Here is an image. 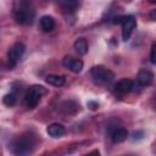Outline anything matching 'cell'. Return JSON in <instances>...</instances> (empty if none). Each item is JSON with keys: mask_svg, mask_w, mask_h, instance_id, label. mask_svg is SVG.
I'll return each instance as SVG.
<instances>
[{"mask_svg": "<svg viewBox=\"0 0 156 156\" xmlns=\"http://www.w3.org/2000/svg\"><path fill=\"white\" fill-rule=\"evenodd\" d=\"M13 16L16 22L22 26L32 24L35 17V9L32 0H16L13 5Z\"/></svg>", "mask_w": 156, "mask_h": 156, "instance_id": "cell-1", "label": "cell"}, {"mask_svg": "<svg viewBox=\"0 0 156 156\" xmlns=\"http://www.w3.org/2000/svg\"><path fill=\"white\" fill-rule=\"evenodd\" d=\"M35 147V139L30 134H23L18 136L12 145V151L15 155H29Z\"/></svg>", "mask_w": 156, "mask_h": 156, "instance_id": "cell-2", "label": "cell"}, {"mask_svg": "<svg viewBox=\"0 0 156 156\" xmlns=\"http://www.w3.org/2000/svg\"><path fill=\"white\" fill-rule=\"evenodd\" d=\"M46 94V89L43 85H32L27 93L24 94V104L29 108H34L38 102L40 101V98Z\"/></svg>", "mask_w": 156, "mask_h": 156, "instance_id": "cell-3", "label": "cell"}, {"mask_svg": "<svg viewBox=\"0 0 156 156\" xmlns=\"http://www.w3.org/2000/svg\"><path fill=\"white\" fill-rule=\"evenodd\" d=\"M90 74L95 83L98 84H107L113 80L115 74L111 69L104 67V66H94L90 71Z\"/></svg>", "mask_w": 156, "mask_h": 156, "instance_id": "cell-4", "label": "cell"}, {"mask_svg": "<svg viewBox=\"0 0 156 156\" xmlns=\"http://www.w3.org/2000/svg\"><path fill=\"white\" fill-rule=\"evenodd\" d=\"M24 51H26V46H24L23 43H20L18 41V43H16V44H13L11 46V49L7 52V60H9L10 68L15 67L20 62V60L22 58Z\"/></svg>", "mask_w": 156, "mask_h": 156, "instance_id": "cell-5", "label": "cell"}, {"mask_svg": "<svg viewBox=\"0 0 156 156\" xmlns=\"http://www.w3.org/2000/svg\"><path fill=\"white\" fill-rule=\"evenodd\" d=\"M122 38L124 41L129 40L135 26H136V21L134 18V16H124L122 18Z\"/></svg>", "mask_w": 156, "mask_h": 156, "instance_id": "cell-6", "label": "cell"}, {"mask_svg": "<svg viewBox=\"0 0 156 156\" xmlns=\"http://www.w3.org/2000/svg\"><path fill=\"white\" fill-rule=\"evenodd\" d=\"M134 88H135V83L132 79H127V78H123L115 84V91L118 94H128L133 91Z\"/></svg>", "mask_w": 156, "mask_h": 156, "instance_id": "cell-7", "label": "cell"}, {"mask_svg": "<svg viewBox=\"0 0 156 156\" xmlns=\"http://www.w3.org/2000/svg\"><path fill=\"white\" fill-rule=\"evenodd\" d=\"M62 65L68 68L69 71L74 72V73H79L83 68V61L79 60V58H74V57H71V56H66L62 61Z\"/></svg>", "mask_w": 156, "mask_h": 156, "instance_id": "cell-8", "label": "cell"}, {"mask_svg": "<svg viewBox=\"0 0 156 156\" xmlns=\"http://www.w3.org/2000/svg\"><path fill=\"white\" fill-rule=\"evenodd\" d=\"M55 2L65 12H74L80 6V0H55Z\"/></svg>", "mask_w": 156, "mask_h": 156, "instance_id": "cell-9", "label": "cell"}, {"mask_svg": "<svg viewBox=\"0 0 156 156\" xmlns=\"http://www.w3.org/2000/svg\"><path fill=\"white\" fill-rule=\"evenodd\" d=\"M154 80V74L149 69H141L139 71L136 76V83L140 87H149Z\"/></svg>", "mask_w": 156, "mask_h": 156, "instance_id": "cell-10", "label": "cell"}, {"mask_svg": "<svg viewBox=\"0 0 156 156\" xmlns=\"http://www.w3.org/2000/svg\"><path fill=\"white\" fill-rule=\"evenodd\" d=\"M110 136H111L113 143H122V141H124L127 139L128 132L123 127H113L110 130Z\"/></svg>", "mask_w": 156, "mask_h": 156, "instance_id": "cell-11", "label": "cell"}, {"mask_svg": "<svg viewBox=\"0 0 156 156\" xmlns=\"http://www.w3.org/2000/svg\"><path fill=\"white\" fill-rule=\"evenodd\" d=\"M46 132H48V134H49L50 136H52V138H61V136L65 135L66 129H65V127H63L62 124H60V123H51V124L48 126Z\"/></svg>", "mask_w": 156, "mask_h": 156, "instance_id": "cell-12", "label": "cell"}, {"mask_svg": "<svg viewBox=\"0 0 156 156\" xmlns=\"http://www.w3.org/2000/svg\"><path fill=\"white\" fill-rule=\"evenodd\" d=\"M40 28L46 33L52 32L55 28V20L51 16H43L40 18Z\"/></svg>", "mask_w": 156, "mask_h": 156, "instance_id": "cell-13", "label": "cell"}, {"mask_svg": "<svg viewBox=\"0 0 156 156\" xmlns=\"http://www.w3.org/2000/svg\"><path fill=\"white\" fill-rule=\"evenodd\" d=\"M46 83L54 87H61L65 84V77L63 76H58V74H49L45 78Z\"/></svg>", "mask_w": 156, "mask_h": 156, "instance_id": "cell-14", "label": "cell"}, {"mask_svg": "<svg viewBox=\"0 0 156 156\" xmlns=\"http://www.w3.org/2000/svg\"><path fill=\"white\" fill-rule=\"evenodd\" d=\"M74 49L79 55H85L88 52V41L84 38H78L74 41Z\"/></svg>", "mask_w": 156, "mask_h": 156, "instance_id": "cell-15", "label": "cell"}, {"mask_svg": "<svg viewBox=\"0 0 156 156\" xmlns=\"http://www.w3.org/2000/svg\"><path fill=\"white\" fill-rule=\"evenodd\" d=\"M16 101H17V93L16 91H11V93H9V94H6L5 96H4V99H2V102L6 105V106H13L15 104H16Z\"/></svg>", "mask_w": 156, "mask_h": 156, "instance_id": "cell-16", "label": "cell"}, {"mask_svg": "<svg viewBox=\"0 0 156 156\" xmlns=\"http://www.w3.org/2000/svg\"><path fill=\"white\" fill-rule=\"evenodd\" d=\"M150 61L151 63H156V43L152 44L151 51H150Z\"/></svg>", "mask_w": 156, "mask_h": 156, "instance_id": "cell-17", "label": "cell"}, {"mask_svg": "<svg viewBox=\"0 0 156 156\" xmlns=\"http://www.w3.org/2000/svg\"><path fill=\"white\" fill-rule=\"evenodd\" d=\"M88 106L91 108V110H96L99 107V104L98 102H94V101H89L88 102Z\"/></svg>", "mask_w": 156, "mask_h": 156, "instance_id": "cell-18", "label": "cell"}, {"mask_svg": "<svg viewBox=\"0 0 156 156\" xmlns=\"http://www.w3.org/2000/svg\"><path fill=\"white\" fill-rule=\"evenodd\" d=\"M149 17H150V20H151V21L156 22V10H152V11L149 13Z\"/></svg>", "mask_w": 156, "mask_h": 156, "instance_id": "cell-19", "label": "cell"}, {"mask_svg": "<svg viewBox=\"0 0 156 156\" xmlns=\"http://www.w3.org/2000/svg\"><path fill=\"white\" fill-rule=\"evenodd\" d=\"M149 2H151V4H156V0H147Z\"/></svg>", "mask_w": 156, "mask_h": 156, "instance_id": "cell-20", "label": "cell"}, {"mask_svg": "<svg viewBox=\"0 0 156 156\" xmlns=\"http://www.w3.org/2000/svg\"><path fill=\"white\" fill-rule=\"evenodd\" d=\"M154 107H155V110H156V101H155V104H154Z\"/></svg>", "mask_w": 156, "mask_h": 156, "instance_id": "cell-21", "label": "cell"}]
</instances>
